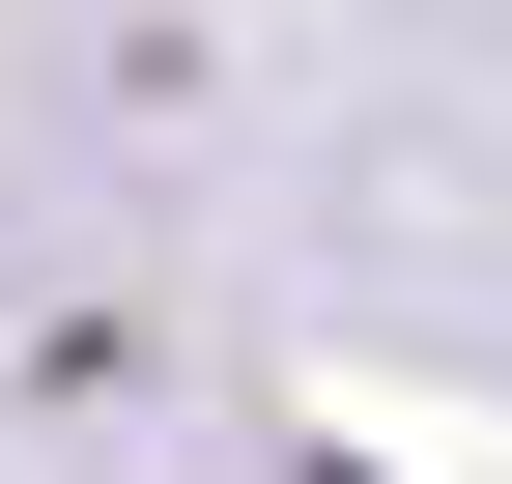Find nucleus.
Instances as JSON below:
<instances>
[{
	"mask_svg": "<svg viewBox=\"0 0 512 484\" xmlns=\"http://www.w3.org/2000/svg\"><path fill=\"white\" fill-rule=\"evenodd\" d=\"M313 484H370V456H313Z\"/></svg>",
	"mask_w": 512,
	"mask_h": 484,
	"instance_id": "obj_1",
	"label": "nucleus"
}]
</instances>
